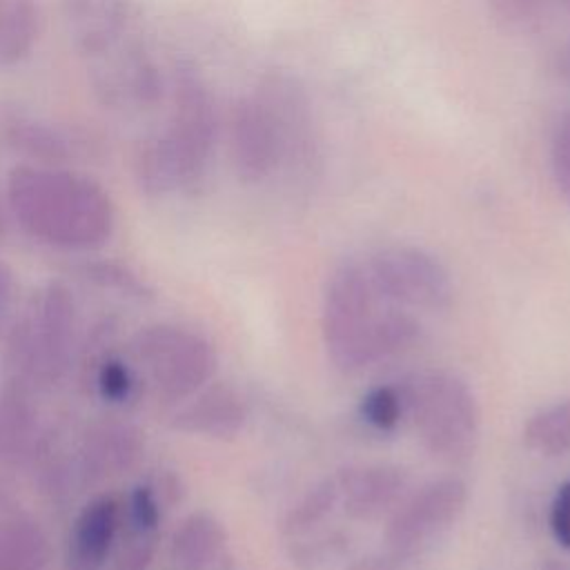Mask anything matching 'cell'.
<instances>
[{
    "label": "cell",
    "instance_id": "6da1fadb",
    "mask_svg": "<svg viewBox=\"0 0 570 570\" xmlns=\"http://www.w3.org/2000/svg\"><path fill=\"white\" fill-rule=\"evenodd\" d=\"M7 207L24 234L67 252L102 247L116 223L102 185L65 167L16 165L7 178Z\"/></svg>",
    "mask_w": 570,
    "mask_h": 570
},
{
    "label": "cell",
    "instance_id": "7a4b0ae2",
    "mask_svg": "<svg viewBox=\"0 0 570 570\" xmlns=\"http://www.w3.org/2000/svg\"><path fill=\"white\" fill-rule=\"evenodd\" d=\"M218 138V114L209 87L187 65L176 67L171 116L165 129L142 142L136 180L147 196L189 189L203 180Z\"/></svg>",
    "mask_w": 570,
    "mask_h": 570
},
{
    "label": "cell",
    "instance_id": "3957f363",
    "mask_svg": "<svg viewBox=\"0 0 570 570\" xmlns=\"http://www.w3.org/2000/svg\"><path fill=\"white\" fill-rule=\"evenodd\" d=\"M307 131L305 102L289 80L274 78L256 94L240 96L227 120L229 158L243 183L269 178L303 145Z\"/></svg>",
    "mask_w": 570,
    "mask_h": 570
},
{
    "label": "cell",
    "instance_id": "277c9868",
    "mask_svg": "<svg viewBox=\"0 0 570 570\" xmlns=\"http://www.w3.org/2000/svg\"><path fill=\"white\" fill-rule=\"evenodd\" d=\"M76 327V298L67 283H45L7 334L2 352L7 379L33 390L60 383L73 358Z\"/></svg>",
    "mask_w": 570,
    "mask_h": 570
},
{
    "label": "cell",
    "instance_id": "5b68a950",
    "mask_svg": "<svg viewBox=\"0 0 570 570\" xmlns=\"http://www.w3.org/2000/svg\"><path fill=\"white\" fill-rule=\"evenodd\" d=\"M403 410L423 448L443 461H465L474 454L481 412L470 385L448 370L410 374L399 387Z\"/></svg>",
    "mask_w": 570,
    "mask_h": 570
},
{
    "label": "cell",
    "instance_id": "8992f818",
    "mask_svg": "<svg viewBox=\"0 0 570 570\" xmlns=\"http://www.w3.org/2000/svg\"><path fill=\"white\" fill-rule=\"evenodd\" d=\"M131 352L165 403L187 401L218 367L216 350L203 334L171 323L140 327L131 338Z\"/></svg>",
    "mask_w": 570,
    "mask_h": 570
},
{
    "label": "cell",
    "instance_id": "52a82bcc",
    "mask_svg": "<svg viewBox=\"0 0 570 570\" xmlns=\"http://www.w3.org/2000/svg\"><path fill=\"white\" fill-rule=\"evenodd\" d=\"M374 289L365 267L350 261L338 265L323 294V343L327 358L343 374L370 367V341L376 321Z\"/></svg>",
    "mask_w": 570,
    "mask_h": 570
},
{
    "label": "cell",
    "instance_id": "ba28073f",
    "mask_svg": "<svg viewBox=\"0 0 570 570\" xmlns=\"http://www.w3.org/2000/svg\"><path fill=\"white\" fill-rule=\"evenodd\" d=\"M365 274L376 296L403 307L443 312L452 305L454 285L445 265L414 245H390L376 249Z\"/></svg>",
    "mask_w": 570,
    "mask_h": 570
},
{
    "label": "cell",
    "instance_id": "9c48e42d",
    "mask_svg": "<svg viewBox=\"0 0 570 570\" xmlns=\"http://www.w3.org/2000/svg\"><path fill=\"white\" fill-rule=\"evenodd\" d=\"M465 501L468 488L459 476L425 483L392 512L385 528L387 550L412 559L461 517Z\"/></svg>",
    "mask_w": 570,
    "mask_h": 570
},
{
    "label": "cell",
    "instance_id": "30bf717a",
    "mask_svg": "<svg viewBox=\"0 0 570 570\" xmlns=\"http://www.w3.org/2000/svg\"><path fill=\"white\" fill-rule=\"evenodd\" d=\"M145 454V432L125 419L94 421L76 452V476L80 483H98L131 472Z\"/></svg>",
    "mask_w": 570,
    "mask_h": 570
},
{
    "label": "cell",
    "instance_id": "8fae6325",
    "mask_svg": "<svg viewBox=\"0 0 570 570\" xmlns=\"http://www.w3.org/2000/svg\"><path fill=\"white\" fill-rule=\"evenodd\" d=\"M247 423V405L243 396L227 383H207L185 405H180L169 425L185 434L229 441L243 432Z\"/></svg>",
    "mask_w": 570,
    "mask_h": 570
},
{
    "label": "cell",
    "instance_id": "7c38bea8",
    "mask_svg": "<svg viewBox=\"0 0 570 570\" xmlns=\"http://www.w3.org/2000/svg\"><path fill=\"white\" fill-rule=\"evenodd\" d=\"M336 483L347 517L367 521L399 503L407 474L396 465H350L336 474Z\"/></svg>",
    "mask_w": 570,
    "mask_h": 570
},
{
    "label": "cell",
    "instance_id": "4fadbf2b",
    "mask_svg": "<svg viewBox=\"0 0 570 570\" xmlns=\"http://www.w3.org/2000/svg\"><path fill=\"white\" fill-rule=\"evenodd\" d=\"M120 528V503L111 494L94 497L76 517L67 570H102Z\"/></svg>",
    "mask_w": 570,
    "mask_h": 570
},
{
    "label": "cell",
    "instance_id": "5bb4252c",
    "mask_svg": "<svg viewBox=\"0 0 570 570\" xmlns=\"http://www.w3.org/2000/svg\"><path fill=\"white\" fill-rule=\"evenodd\" d=\"M4 142L33 165L60 167L73 154V140L56 125L22 109H7L0 116Z\"/></svg>",
    "mask_w": 570,
    "mask_h": 570
},
{
    "label": "cell",
    "instance_id": "9a60e30c",
    "mask_svg": "<svg viewBox=\"0 0 570 570\" xmlns=\"http://www.w3.org/2000/svg\"><path fill=\"white\" fill-rule=\"evenodd\" d=\"M33 392L16 379H4L0 385V463H16L36 448L40 416Z\"/></svg>",
    "mask_w": 570,
    "mask_h": 570
},
{
    "label": "cell",
    "instance_id": "2e32d148",
    "mask_svg": "<svg viewBox=\"0 0 570 570\" xmlns=\"http://www.w3.org/2000/svg\"><path fill=\"white\" fill-rule=\"evenodd\" d=\"M225 546V530L209 512L187 514L171 534V561L180 570H207Z\"/></svg>",
    "mask_w": 570,
    "mask_h": 570
},
{
    "label": "cell",
    "instance_id": "e0dca14e",
    "mask_svg": "<svg viewBox=\"0 0 570 570\" xmlns=\"http://www.w3.org/2000/svg\"><path fill=\"white\" fill-rule=\"evenodd\" d=\"M49 539L29 514L0 521V570H47Z\"/></svg>",
    "mask_w": 570,
    "mask_h": 570
},
{
    "label": "cell",
    "instance_id": "ac0fdd59",
    "mask_svg": "<svg viewBox=\"0 0 570 570\" xmlns=\"http://www.w3.org/2000/svg\"><path fill=\"white\" fill-rule=\"evenodd\" d=\"M40 27L36 0H0V67L22 62L33 51Z\"/></svg>",
    "mask_w": 570,
    "mask_h": 570
},
{
    "label": "cell",
    "instance_id": "d6986e66",
    "mask_svg": "<svg viewBox=\"0 0 570 570\" xmlns=\"http://www.w3.org/2000/svg\"><path fill=\"white\" fill-rule=\"evenodd\" d=\"M523 443L548 459L570 454V401H557L537 410L523 425Z\"/></svg>",
    "mask_w": 570,
    "mask_h": 570
},
{
    "label": "cell",
    "instance_id": "ffe728a7",
    "mask_svg": "<svg viewBox=\"0 0 570 570\" xmlns=\"http://www.w3.org/2000/svg\"><path fill=\"white\" fill-rule=\"evenodd\" d=\"M421 336V323L405 309H385L376 314L372 341H370V365L385 363L407 352Z\"/></svg>",
    "mask_w": 570,
    "mask_h": 570
},
{
    "label": "cell",
    "instance_id": "44dd1931",
    "mask_svg": "<svg viewBox=\"0 0 570 570\" xmlns=\"http://www.w3.org/2000/svg\"><path fill=\"white\" fill-rule=\"evenodd\" d=\"M80 276L107 292H116L118 296L134 298V301H151L154 287L136 274L129 265H122L118 261L109 258H98V261H87L80 265Z\"/></svg>",
    "mask_w": 570,
    "mask_h": 570
},
{
    "label": "cell",
    "instance_id": "7402d4cb",
    "mask_svg": "<svg viewBox=\"0 0 570 570\" xmlns=\"http://www.w3.org/2000/svg\"><path fill=\"white\" fill-rule=\"evenodd\" d=\"M338 501H341V494H338L336 476L318 481L287 512V517L283 521V532L292 534V537L309 532L312 528H316L332 514V510Z\"/></svg>",
    "mask_w": 570,
    "mask_h": 570
},
{
    "label": "cell",
    "instance_id": "603a6c76",
    "mask_svg": "<svg viewBox=\"0 0 570 570\" xmlns=\"http://www.w3.org/2000/svg\"><path fill=\"white\" fill-rule=\"evenodd\" d=\"M163 519L160 494L149 483H138L127 499V523L131 537H156Z\"/></svg>",
    "mask_w": 570,
    "mask_h": 570
},
{
    "label": "cell",
    "instance_id": "cb8c5ba5",
    "mask_svg": "<svg viewBox=\"0 0 570 570\" xmlns=\"http://www.w3.org/2000/svg\"><path fill=\"white\" fill-rule=\"evenodd\" d=\"M361 416L365 423L381 432H390L399 425L401 414H403V399L399 387L394 385H379L372 387L363 399H361Z\"/></svg>",
    "mask_w": 570,
    "mask_h": 570
},
{
    "label": "cell",
    "instance_id": "d4e9b609",
    "mask_svg": "<svg viewBox=\"0 0 570 570\" xmlns=\"http://www.w3.org/2000/svg\"><path fill=\"white\" fill-rule=\"evenodd\" d=\"M94 383L102 401L107 403H125L129 401L134 387H136V376L131 367L118 358V356H102L96 363L94 372Z\"/></svg>",
    "mask_w": 570,
    "mask_h": 570
},
{
    "label": "cell",
    "instance_id": "484cf974",
    "mask_svg": "<svg viewBox=\"0 0 570 570\" xmlns=\"http://www.w3.org/2000/svg\"><path fill=\"white\" fill-rule=\"evenodd\" d=\"M550 169L559 194L570 205V111H566L552 129Z\"/></svg>",
    "mask_w": 570,
    "mask_h": 570
},
{
    "label": "cell",
    "instance_id": "4316f807",
    "mask_svg": "<svg viewBox=\"0 0 570 570\" xmlns=\"http://www.w3.org/2000/svg\"><path fill=\"white\" fill-rule=\"evenodd\" d=\"M550 2L552 0H490V9L501 24L510 29H521L539 20Z\"/></svg>",
    "mask_w": 570,
    "mask_h": 570
},
{
    "label": "cell",
    "instance_id": "83f0119b",
    "mask_svg": "<svg viewBox=\"0 0 570 570\" xmlns=\"http://www.w3.org/2000/svg\"><path fill=\"white\" fill-rule=\"evenodd\" d=\"M550 530L554 541L570 552V479L563 481L552 497Z\"/></svg>",
    "mask_w": 570,
    "mask_h": 570
},
{
    "label": "cell",
    "instance_id": "f1b7e54d",
    "mask_svg": "<svg viewBox=\"0 0 570 570\" xmlns=\"http://www.w3.org/2000/svg\"><path fill=\"white\" fill-rule=\"evenodd\" d=\"M156 554V537H131L109 570H149Z\"/></svg>",
    "mask_w": 570,
    "mask_h": 570
},
{
    "label": "cell",
    "instance_id": "f546056e",
    "mask_svg": "<svg viewBox=\"0 0 570 570\" xmlns=\"http://www.w3.org/2000/svg\"><path fill=\"white\" fill-rule=\"evenodd\" d=\"M16 305V274L0 261V330L7 325Z\"/></svg>",
    "mask_w": 570,
    "mask_h": 570
},
{
    "label": "cell",
    "instance_id": "4dcf8cb0",
    "mask_svg": "<svg viewBox=\"0 0 570 570\" xmlns=\"http://www.w3.org/2000/svg\"><path fill=\"white\" fill-rule=\"evenodd\" d=\"M4 234H7V214H4V205L0 200V243H2Z\"/></svg>",
    "mask_w": 570,
    "mask_h": 570
},
{
    "label": "cell",
    "instance_id": "1f68e13d",
    "mask_svg": "<svg viewBox=\"0 0 570 570\" xmlns=\"http://www.w3.org/2000/svg\"><path fill=\"white\" fill-rule=\"evenodd\" d=\"M541 570H566V568L559 566V563H554V561H546V563L541 566Z\"/></svg>",
    "mask_w": 570,
    "mask_h": 570
}]
</instances>
